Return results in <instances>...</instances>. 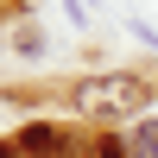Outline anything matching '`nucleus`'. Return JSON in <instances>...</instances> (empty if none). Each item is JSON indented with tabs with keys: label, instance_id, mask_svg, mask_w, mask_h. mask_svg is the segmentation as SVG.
Returning a JSON list of instances; mask_svg holds the SVG:
<instances>
[{
	"label": "nucleus",
	"instance_id": "nucleus-1",
	"mask_svg": "<svg viewBox=\"0 0 158 158\" xmlns=\"http://www.w3.org/2000/svg\"><path fill=\"white\" fill-rule=\"evenodd\" d=\"M76 101H82L89 114H108V108L120 114V108H139V101H146V89H139L133 76H95V82H89Z\"/></svg>",
	"mask_w": 158,
	"mask_h": 158
},
{
	"label": "nucleus",
	"instance_id": "nucleus-3",
	"mask_svg": "<svg viewBox=\"0 0 158 158\" xmlns=\"http://www.w3.org/2000/svg\"><path fill=\"white\" fill-rule=\"evenodd\" d=\"M127 152H133V158H158V120H139L133 139H127Z\"/></svg>",
	"mask_w": 158,
	"mask_h": 158
},
{
	"label": "nucleus",
	"instance_id": "nucleus-2",
	"mask_svg": "<svg viewBox=\"0 0 158 158\" xmlns=\"http://www.w3.org/2000/svg\"><path fill=\"white\" fill-rule=\"evenodd\" d=\"M19 152H32V158H70V133H57V127H25Z\"/></svg>",
	"mask_w": 158,
	"mask_h": 158
},
{
	"label": "nucleus",
	"instance_id": "nucleus-4",
	"mask_svg": "<svg viewBox=\"0 0 158 158\" xmlns=\"http://www.w3.org/2000/svg\"><path fill=\"white\" fill-rule=\"evenodd\" d=\"M101 158H133V152H127V139H114V133H108V139H101Z\"/></svg>",
	"mask_w": 158,
	"mask_h": 158
}]
</instances>
